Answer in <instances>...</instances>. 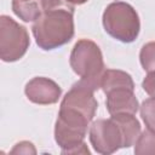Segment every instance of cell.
Returning <instances> with one entry per match:
<instances>
[{
  "label": "cell",
  "instance_id": "6da1fadb",
  "mask_svg": "<svg viewBox=\"0 0 155 155\" xmlns=\"http://www.w3.org/2000/svg\"><path fill=\"white\" fill-rule=\"evenodd\" d=\"M36 45L51 51L68 44L74 36V5L68 0H41V15L33 23Z\"/></svg>",
  "mask_w": 155,
  "mask_h": 155
},
{
  "label": "cell",
  "instance_id": "8992f818",
  "mask_svg": "<svg viewBox=\"0 0 155 155\" xmlns=\"http://www.w3.org/2000/svg\"><path fill=\"white\" fill-rule=\"evenodd\" d=\"M88 136L93 149L98 154L109 155L121 148H127L124 130L113 116L93 121Z\"/></svg>",
  "mask_w": 155,
  "mask_h": 155
},
{
  "label": "cell",
  "instance_id": "7a4b0ae2",
  "mask_svg": "<svg viewBox=\"0 0 155 155\" xmlns=\"http://www.w3.org/2000/svg\"><path fill=\"white\" fill-rule=\"evenodd\" d=\"M91 121L76 109L59 107L54 125V140L59 145L62 154H90L84 139Z\"/></svg>",
  "mask_w": 155,
  "mask_h": 155
},
{
  "label": "cell",
  "instance_id": "8fae6325",
  "mask_svg": "<svg viewBox=\"0 0 155 155\" xmlns=\"http://www.w3.org/2000/svg\"><path fill=\"white\" fill-rule=\"evenodd\" d=\"M12 11L23 22H35L41 15V0H12Z\"/></svg>",
  "mask_w": 155,
  "mask_h": 155
},
{
  "label": "cell",
  "instance_id": "2e32d148",
  "mask_svg": "<svg viewBox=\"0 0 155 155\" xmlns=\"http://www.w3.org/2000/svg\"><path fill=\"white\" fill-rule=\"evenodd\" d=\"M11 154H36V149L31 142L22 140L13 147Z\"/></svg>",
  "mask_w": 155,
  "mask_h": 155
},
{
  "label": "cell",
  "instance_id": "277c9868",
  "mask_svg": "<svg viewBox=\"0 0 155 155\" xmlns=\"http://www.w3.org/2000/svg\"><path fill=\"white\" fill-rule=\"evenodd\" d=\"M104 30L117 41L130 44L133 42L140 30V21L138 13L127 2L114 1L109 4L103 12Z\"/></svg>",
  "mask_w": 155,
  "mask_h": 155
},
{
  "label": "cell",
  "instance_id": "ba28073f",
  "mask_svg": "<svg viewBox=\"0 0 155 155\" xmlns=\"http://www.w3.org/2000/svg\"><path fill=\"white\" fill-rule=\"evenodd\" d=\"M24 93L31 103L48 105L58 102L62 94V88L57 82L48 78L36 76L27 82Z\"/></svg>",
  "mask_w": 155,
  "mask_h": 155
},
{
  "label": "cell",
  "instance_id": "30bf717a",
  "mask_svg": "<svg viewBox=\"0 0 155 155\" xmlns=\"http://www.w3.org/2000/svg\"><path fill=\"white\" fill-rule=\"evenodd\" d=\"M101 88L104 93H108L109 91L116 88H128L134 91V82L132 80V76L124 70L105 69L101 81Z\"/></svg>",
  "mask_w": 155,
  "mask_h": 155
},
{
  "label": "cell",
  "instance_id": "4fadbf2b",
  "mask_svg": "<svg viewBox=\"0 0 155 155\" xmlns=\"http://www.w3.org/2000/svg\"><path fill=\"white\" fill-rule=\"evenodd\" d=\"M136 155H155V132L151 130L143 131L134 143Z\"/></svg>",
  "mask_w": 155,
  "mask_h": 155
},
{
  "label": "cell",
  "instance_id": "3957f363",
  "mask_svg": "<svg viewBox=\"0 0 155 155\" xmlns=\"http://www.w3.org/2000/svg\"><path fill=\"white\" fill-rule=\"evenodd\" d=\"M69 63L73 71L80 76L82 82L94 91L101 88L105 65L102 51L94 41L88 39L79 40L71 50Z\"/></svg>",
  "mask_w": 155,
  "mask_h": 155
},
{
  "label": "cell",
  "instance_id": "52a82bcc",
  "mask_svg": "<svg viewBox=\"0 0 155 155\" xmlns=\"http://www.w3.org/2000/svg\"><path fill=\"white\" fill-rule=\"evenodd\" d=\"M93 93H94V90H92L88 85L79 80L65 93V96L61 102V107L76 109L84 113L88 119L93 120L98 108V103Z\"/></svg>",
  "mask_w": 155,
  "mask_h": 155
},
{
  "label": "cell",
  "instance_id": "9c48e42d",
  "mask_svg": "<svg viewBox=\"0 0 155 155\" xmlns=\"http://www.w3.org/2000/svg\"><path fill=\"white\" fill-rule=\"evenodd\" d=\"M107 96V110L110 115L115 114H136L139 109L138 99L136 98L132 90L116 88L105 93Z\"/></svg>",
  "mask_w": 155,
  "mask_h": 155
},
{
  "label": "cell",
  "instance_id": "9a60e30c",
  "mask_svg": "<svg viewBox=\"0 0 155 155\" xmlns=\"http://www.w3.org/2000/svg\"><path fill=\"white\" fill-rule=\"evenodd\" d=\"M140 116L145 126L155 132V97H150L142 103Z\"/></svg>",
  "mask_w": 155,
  "mask_h": 155
},
{
  "label": "cell",
  "instance_id": "5b68a950",
  "mask_svg": "<svg viewBox=\"0 0 155 155\" xmlns=\"http://www.w3.org/2000/svg\"><path fill=\"white\" fill-rule=\"evenodd\" d=\"M30 45L25 27L10 16H0V58L4 62H16L28 51Z\"/></svg>",
  "mask_w": 155,
  "mask_h": 155
},
{
  "label": "cell",
  "instance_id": "7c38bea8",
  "mask_svg": "<svg viewBox=\"0 0 155 155\" xmlns=\"http://www.w3.org/2000/svg\"><path fill=\"white\" fill-rule=\"evenodd\" d=\"M122 127L125 137H126V144L127 148L134 145L136 140L138 139L140 134V124L134 116V114H128V113H122V114H115L111 115Z\"/></svg>",
  "mask_w": 155,
  "mask_h": 155
},
{
  "label": "cell",
  "instance_id": "5bb4252c",
  "mask_svg": "<svg viewBox=\"0 0 155 155\" xmlns=\"http://www.w3.org/2000/svg\"><path fill=\"white\" fill-rule=\"evenodd\" d=\"M139 61L145 71H155V41L143 45L139 52Z\"/></svg>",
  "mask_w": 155,
  "mask_h": 155
},
{
  "label": "cell",
  "instance_id": "ac0fdd59",
  "mask_svg": "<svg viewBox=\"0 0 155 155\" xmlns=\"http://www.w3.org/2000/svg\"><path fill=\"white\" fill-rule=\"evenodd\" d=\"M68 1L75 6V5H82V4H85L87 0H68Z\"/></svg>",
  "mask_w": 155,
  "mask_h": 155
},
{
  "label": "cell",
  "instance_id": "e0dca14e",
  "mask_svg": "<svg viewBox=\"0 0 155 155\" xmlns=\"http://www.w3.org/2000/svg\"><path fill=\"white\" fill-rule=\"evenodd\" d=\"M142 87L150 97H155V71L147 74L142 82Z\"/></svg>",
  "mask_w": 155,
  "mask_h": 155
}]
</instances>
